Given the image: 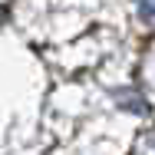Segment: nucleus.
Segmentation results:
<instances>
[{
  "label": "nucleus",
  "instance_id": "1",
  "mask_svg": "<svg viewBox=\"0 0 155 155\" xmlns=\"http://www.w3.org/2000/svg\"><path fill=\"white\" fill-rule=\"evenodd\" d=\"M132 155H155V129L145 132V135L135 142V152H132Z\"/></svg>",
  "mask_w": 155,
  "mask_h": 155
},
{
  "label": "nucleus",
  "instance_id": "2",
  "mask_svg": "<svg viewBox=\"0 0 155 155\" xmlns=\"http://www.w3.org/2000/svg\"><path fill=\"white\" fill-rule=\"evenodd\" d=\"M135 10H139V17H142L145 23L155 27V0H135Z\"/></svg>",
  "mask_w": 155,
  "mask_h": 155
}]
</instances>
